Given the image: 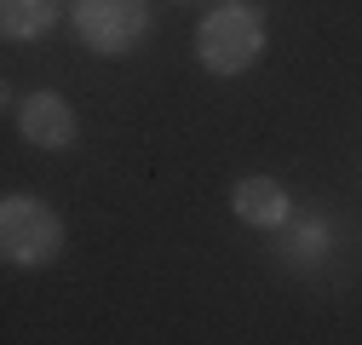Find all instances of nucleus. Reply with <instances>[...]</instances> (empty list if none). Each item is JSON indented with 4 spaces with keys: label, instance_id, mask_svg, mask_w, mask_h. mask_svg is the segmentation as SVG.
<instances>
[{
    "label": "nucleus",
    "instance_id": "nucleus-6",
    "mask_svg": "<svg viewBox=\"0 0 362 345\" xmlns=\"http://www.w3.org/2000/svg\"><path fill=\"white\" fill-rule=\"evenodd\" d=\"M64 18V0H0V35L6 40H40Z\"/></svg>",
    "mask_w": 362,
    "mask_h": 345
},
{
    "label": "nucleus",
    "instance_id": "nucleus-4",
    "mask_svg": "<svg viewBox=\"0 0 362 345\" xmlns=\"http://www.w3.org/2000/svg\"><path fill=\"white\" fill-rule=\"evenodd\" d=\"M18 133L35 144V150H69L81 139V121H75V104L64 93H35L18 104Z\"/></svg>",
    "mask_w": 362,
    "mask_h": 345
},
{
    "label": "nucleus",
    "instance_id": "nucleus-3",
    "mask_svg": "<svg viewBox=\"0 0 362 345\" xmlns=\"http://www.w3.org/2000/svg\"><path fill=\"white\" fill-rule=\"evenodd\" d=\"M75 35L81 47H93L98 58H127L150 29V6L144 0H75Z\"/></svg>",
    "mask_w": 362,
    "mask_h": 345
},
{
    "label": "nucleus",
    "instance_id": "nucleus-2",
    "mask_svg": "<svg viewBox=\"0 0 362 345\" xmlns=\"http://www.w3.org/2000/svg\"><path fill=\"white\" fill-rule=\"evenodd\" d=\"M64 253V219L40 196H6L0 201V259L12 271H47Z\"/></svg>",
    "mask_w": 362,
    "mask_h": 345
},
{
    "label": "nucleus",
    "instance_id": "nucleus-1",
    "mask_svg": "<svg viewBox=\"0 0 362 345\" xmlns=\"http://www.w3.org/2000/svg\"><path fill=\"white\" fill-rule=\"evenodd\" d=\"M196 58L218 81L247 75L264 58V18L247 6V0H224V6H213L202 18V29H196Z\"/></svg>",
    "mask_w": 362,
    "mask_h": 345
},
{
    "label": "nucleus",
    "instance_id": "nucleus-5",
    "mask_svg": "<svg viewBox=\"0 0 362 345\" xmlns=\"http://www.w3.org/2000/svg\"><path fill=\"white\" fill-rule=\"evenodd\" d=\"M230 213L247 230H282L293 201H288V190L270 179V172H247V179H236V190H230Z\"/></svg>",
    "mask_w": 362,
    "mask_h": 345
}]
</instances>
